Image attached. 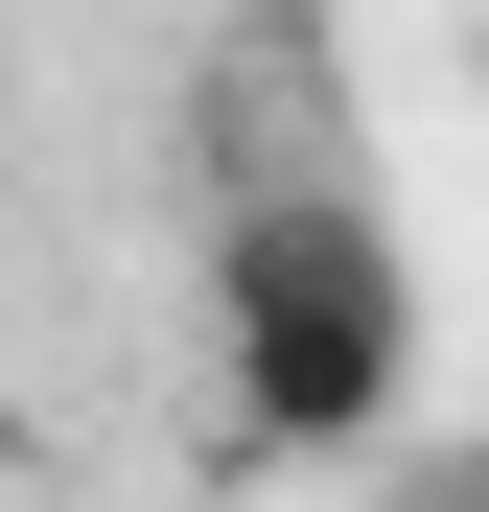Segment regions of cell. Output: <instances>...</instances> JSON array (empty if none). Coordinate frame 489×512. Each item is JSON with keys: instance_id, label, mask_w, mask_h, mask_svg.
I'll return each instance as SVG.
<instances>
[{"instance_id": "cell-1", "label": "cell", "mask_w": 489, "mask_h": 512, "mask_svg": "<svg viewBox=\"0 0 489 512\" xmlns=\"http://www.w3.org/2000/svg\"><path fill=\"white\" fill-rule=\"evenodd\" d=\"M210 396L257 466H350L396 443V396H420V280H396V210L373 187H233L210 210Z\"/></svg>"}, {"instance_id": "cell-2", "label": "cell", "mask_w": 489, "mask_h": 512, "mask_svg": "<svg viewBox=\"0 0 489 512\" xmlns=\"http://www.w3.org/2000/svg\"><path fill=\"white\" fill-rule=\"evenodd\" d=\"M443 512H489V489H443Z\"/></svg>"}]
</instances>
